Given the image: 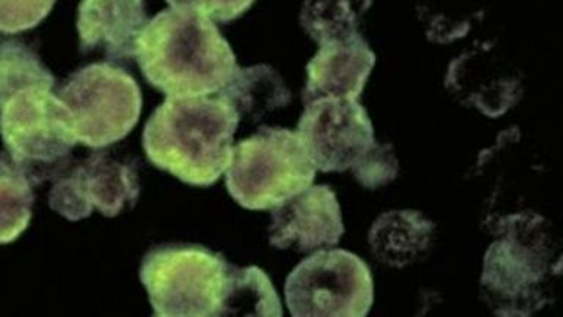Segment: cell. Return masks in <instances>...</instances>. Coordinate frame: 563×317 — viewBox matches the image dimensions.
<instances>
[{
    "label": "cell",
    "instance_id": "1",
    "mask_svg": "<svg viewBox=\"0 0 563 317\" xmlns=\"http://www.w3.org/2000/svg\"><path fill=\"white\" fill-rule=\"evenodd\" d=\"M135 57L145 79L167 97L220 92L240 68L213 20L178 8L165 9L147 22Z\"/></svg>",
    "mask_w": 563,
    "mask_h": 317
},
{
    "label": "cell",
    "instance_id": "2",
    "mask_svg": "<svg viewBox=\"0 0 563 317\" xmlns=\"http://www.w3.org/2000/svg\"><path fill=\"white\" fill-rule=\"evenodd\" d=\"M240 121L220 96L167 97L145 123V154L183 183L210 187L231 163Z\"/></svg>",
    "mask_w": 563,
    "mask_h": 317
},
{
    "label": "cell",
    "instance_id": "3",
    "mask_svg": "<svg viewBox=\"0 0 563 317\" xmlns=\"http://www.w3.org/2000/svg\"><path fill=\"white\" fill-rule=\"evenodd\" d=\"M484 254L482 297L500 316H530L552 299L562 258L548 220L536 214L512 215Z\"/></svg>",
    "mask_w": 563,
    "mask_h": 317
},
{
    "label": "cell",
    "instance_id": "4",
    "mask_svg": "<svg viewBox=\"0 0 563 317\" xmlns=\"http://www.w3.org/2000/svg\"><path fill=\"white\" fill-rule=\"evenodd\" d=\"M0 171L31 185L59 176L78 143L68 109L42 87L25 88L0 105Z\"/></svg>",
    "mask_w": 563,
    "mask_h": 317
},
{
    "label": "cell",
    "instance_id": "5",
    "mask_svg": "<svg viewBox=\"0 0 563 317\" xmlns=\"http://www.w3.org/2000/svg\"><path fill=\"white\" fill-rule=\"evenodd\" d=\"M316 167L297 131L260 128L232 147L227 188L249 210H271L314 183Z\"/></svg>",
    "mask_w": 563,
    "mask_h": 317
},
{
    "label": "cell",
    "instance_id": "6",
    "mask_svg": "<svg viewBox=\"0 0 563 317\" xmlns=\"http://www.w3.org/2000/svg\"><path fill=\"white\" fill-rule=\"evenodd\" d=\"M231 263L202 245L169 244L150 250L140 267L154 316H219Z\"/></svg>",
    "mask_w": 563,
    "mask_h": 317
},
{
    "label": "cell",
    "instance_id": "7",
    "mask_svg": "<svg viewBox=\"0 0 563 317\" xmlns=\"http://www.w3.org/2000/svg\"><path fill=\"white\" fill-rule=\"evenodd\" d=\"M68 109L79 143L101 149L125 139L139 122L143 96L139 84L112 64L78 69L56 91Z\"/></svg>",
    "mask_w": 563,
    "mask_h": 317
},
{
    "label": "cell",
    "instance_id": "8",
    "mask_svg": "<svg viewBox=\"0 0 563 317\" xmlns=\"http://www.w3.org/2000/svg\"><path fill=\"white\" fill-rule=\"evenodd\" d=\"M285 298L294 317H364L373 306L372 272L351 251L317 250L289 273Z\"/></svg>",
    "mask_w": 563,
    "mask_h": 317
},
{
    "label": "cell",
    "instance_id": "9",
    "mask_svg": "<svg viewBox=\"0 0 563 317\" xmlns=\"http://www.w3.org/2000/svg\"><path fill=\"white\" fill-rule=\"evenodd\" d=\"M297 134L312 166L321 172L351 170L376 143L367 110L358 100L343 97L307 101Z\"/></svg>",
    "mask_w": 563,
    "mask_h": 317
},
{
    "label": "cell",
    "instance_id": "10",
    "mask_svg": "<svg viewBox=\"0 0 563 317\" xmlns=\"http://www.w3.org/2000/svg\"><path fill=\"white\" fill-rule=\"evenodd\" d=\"M140 194L136 165L121 162L109 153H92L70 174L62 176L48 194L53 210L73 222L86 219L97 209L108 218L135 206Z\"/></svg>",
    "mask_w": 563,
    "mask_h": 317
},
{
    "label": "cell",
    "instance_id": "11",
    "mask_svg": "<svg viewBox=\"0 0 563 317\" xmlns=\"http://www.w3.org/2000/svg\"><path fill=\"white\" fill-rule=\"evenodd\" d=\"M345 232L342 209L329 185H310L273 207L268 241L277 250L298 253L332 249Z\"/></svg>",
    "mask_w": 563,
    "mask_h": 317
},
{
    "label": "cell",
    "instance_id": "12",
    "mask_svg": "<svg viewBox=\"0 0 563 317\" xmlns=\"http://www.w3.org/2000/svg\"><path fill=\"white\" fill-rule=\"evenodd\" d=\"M147 22L144 0H81L79 46L84 53L101 52L110 62L130 61Z\"/></svg>",
    "mask_w": 563,
    "mask_h": 317
},
{
    "label": "cell",
    "instance_id": "13",
    "mask_svg": "<svg viewBox=\"0 0 563 317\" xmlns=\"http://www.w3.org/2000/svg\"><path fill=\"white\" fill-rule=\"evenodd\" d=\"M374 64L376 55L358 33L321 44L307 65L303 103L320 97L358 100Z\"/></svg>",
    "mask_w": 563,
    "mask_h": 317
},
{
    "label": "cell",
    "instance_id": "14",
    "mask_svg": "<svg viewBox=\"0 0 563 317\" xmlns=\"http://www.w3.org/2000/svg\"><path fill=\"white\" fill-rule=\"evenodd\" d=\"M434 223L418 210H390L374 220L368 233L374 258L390 267H405L429 251Z\"/></svg>",
    "mask_w": 563,
    "mask_h": 317
},
{
    "label": "cell",
    "instance_id": "15",
    "mask_svg": "<svg viewBox=\"0 0 563 317\" xmlns=\"http://www.w3.org/2000/svg\"><path fill=\"white\" fill-rule=\"evenodd\" d=\"M219 96L235 108L240 118L246 114L255 119L272 110L284 108L290 99L284 79L267 65L238 68Z\"/></svg>",
    "mask_w": 563,
    "mask_h": 317
},
{
    "label": "cell",
    "instance_id": "16",
    "mask_svg": "<svg viewBox=\"0 0 563 317\" xmlns=\"http://www.w3.org/2000/svg\"><path fill=\"white\" fill-rule=\"evenodd\" d=\"M219 316H284L271 277L257 266L229 269Z\"/></svg>",
    "mask_w": 563,
    "mask_h": 317
},
{
    "label": "cell",
    "instance_id": "17",
    "mask_svg": "<svg viewBox=\"0 0 563 317\" xmlns=\"http://www.w3.org/2000/svg\"><path fill=\"white\" fill-rule=\"evenodd\" d=\"M372 0H307L301 12L302 29L317 43L345 40L358 33L361 17Z\"/></svg>",
    "mask_w": 563,
    "mask_h": 317
},
{
    "label": "cell",
    "instance_id": "18",
    "mask_svg": "<svg viewBox=\"0 0 563 317\" xmlns=\"http://www.w3.org/2000/svg\"><path fill=\"white\" fill-rule=\"evenodd\" d=\"M55 84L56 78L33 48L20 42L0 44V105L25 88L42 87L53 90Z\"/></svg>",
    "mask_w": 563,
    "mask_h": 317
},
{
    "label": "cell",
    "instance_id": "19",
    "mask_svg": "<svg viewBox=\"0 0 563 317\" xmlns=\"http://www.w3.org/2000/svg\"><path fill=\"white\" fill-rule=\"evenodd\" d=\"M33 185L11 172L0 171V244L15 241L29 227Z\"/></svg>",
    "mask_w": 563,
    "mask_h": 317
},
{
    "label": "cell",
    "instance_id": "20",
    "mask_svg": "<svg viewBox=\"0 0 563 317\" xmlns=\"http://www.w3.org/2000/svg\"><path fill=\"white\" fill-rule=\"evenodd\" d=\"M351 170L363 187L374 189L390 184L396 178L398 161L390 145L374 143Z\"/></svg>",
    "mask_w": 563,
    "mask_h": 317
},
{
    "label": "cell",
    "instance_id": "21",
    "mask_svg": "<svg viewBox=\"0 0 563 317\" xmlns=\"http://www.w3.org/2000/svg\"><path fill=\"white\" fill-rule=\"evenodd\" d=\"M56 0H0V33L34 29L51 13Z\"/></svg>",
    "mask_w": 563,
    "mask_h": 317
},
{
    "label": "cell",
    "instance_id": "22",
    "mask_svg": "<svg viewBox=\"0 0 563 317\" xmlns=\"http://www.w3.org/2000/svg\"><path fill=\"white\" fill-rule=\"evenodd\" d=\"M172 8L188 9L219 22H231L244 15L255 0H166Z\"/></svg>",
    "mask_w": 563,
    "mask_h": 317
}]
</instances>
